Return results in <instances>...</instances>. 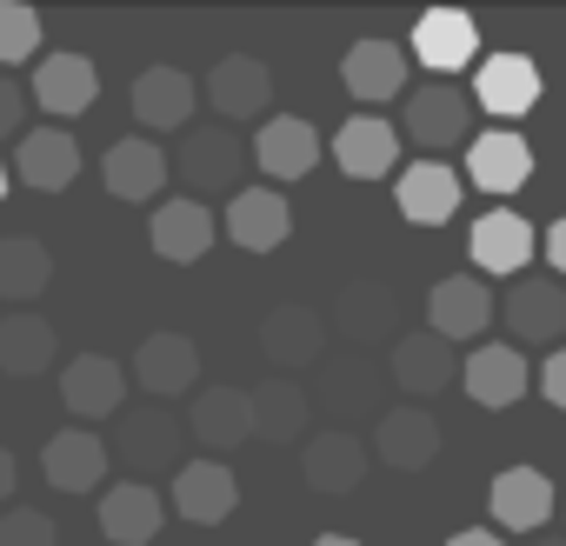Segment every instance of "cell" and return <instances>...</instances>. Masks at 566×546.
<instances>
[{
	"mask_svg": "<svg viewBox=\"0 0 566 546\" xmlns=\"http://www.w3.org/2000/svg\"><path fill=\"white\" fill-rule=\"evenodd\" d=\"M180 447H187V427L167 413V407H120L114 413V440H107V460H120L140 486L154 473H174L180 466Z\"/></svg>",
	"mask_w": 566,
	"mask_h": 546,
	"instance_id": "1",
	"label": "cell"
},
{
	"mask_svg": "<svg viewBox=\"0 0 566 546\" xmlns=\"http://www.w3.org/2000/svg\"><path fill=\"white\" fill-rule=\"evenodd\" d=\"M493 321H506V347H566V287L559 281H506V294L493 301Z\"/></svg>",
	"mask_w": 566,
	"mask_h": 546,
	"instance_id": "2",
	"label": "cell"
},
{
	"mask_svg": "<svg viewBox=\"0 0 566 546\" xmlns=\"http://www.w3.org/2000/svg\"><path fill=\"white\" fill-rule=\"evenodd\" d=\"M400 127H407V140H413V147H427V154L460 147V140H467V127H473V101H467L453 81H427V87H413V94H407Z\"/></svg>",
	"mask_w": 566,
	"mask_h": 546,
	"instance_id": "3",
	"label": "cell"
},
{
	"mask_svg": "<svg viewBox=\"0 0 566 546\" xmlns=\"http://www.w3.org/2000/svg\"><path fill=\"white\" fill-rule=\"evenodd\" d=\"M367 466H374V453H367V440L354 427H321V433L301 440V473H307L314 493L340 500V493H354L367 480Z\"/></svg>",
	"mask_w": 566,
	"mask_h": 546,
	"instance_id": "4",
	"label": "cell"
},
{
	"mask_svg": "<svg viewBox=\"0 0 566 546\" xmlns=\"http://www.w3.org/2000/svg\"><path fill=\"white\" fill-rule=\"evenodd\" d=\"M407 61H420L433 81H447V74H460V67H473V61H480V28H473L460 8H433V14H420V21H413Z\"/></svg>",
	"mask_w": 566,
	"mask_h": 546,
	"instance_id": "5",
	"label": "cell"
},
{
	"mask_svg": "<svg viewBox=\"0 0 566 546\" xmlns=\"http://www.w3.org/2000/svg\"><path fill=\"white\" fill-rule=\"evenodd\" d=\"M539 94H546V81H539V67H533L526 54H486V61L473 67V101H480V114H493V120L533 114Z\"/></svg>",
	"mask_w": 566,
	"mask_h": 546,
	"instance_id": "6",
	"label": "cell"
},
{
	"mask_svg": "<svg viewBox=\"0 0 566 546\" xmlns=\"http://www.w3.org/2000/svg\"><path fill=\"white\" fill-rule=\"evenodd\" d=\"M134 387L160 407V400H180L200 387V347L187 334H147L140 354H134Z\"/></svg>",
	"mask_w": 566,
	"mask_h": 546,
	"instance_id": "7",
	"label": "cell"
},
{
	"mask_svg": "<svg viewBox=\"0 0 566 546\" xmlns=\"http://www.w3.org/2000/svg\"><path fill=\"white\" fill-rule=\"evenodd\" d=\"M374 460H387L394 473H420V466H433L440 460V420L427 413V407H387L380 420H374V447H367Z\"/></svg>",
	"mask_w": 566,
	"mask_h": 546,
	"instance_id": "8",
	"label": "cell"
},
{
	"mask_svg": "<svg viewBox=\"0 0 566 546\" xmlns=\"http://www.w3.org/2000/svg\"><path fill=\"white\" fill-rule=\"evenodd\" d=\"M247 413H253V440L294 447V440H307V427H314V393H307L301 380H287V374H266V380L247 393Z\"/></svg>",
	"mask_w": 566,
	"mask_h": 546,
	"instance_id": "9",
	"label": "cell"
},
{
	"mask_svg": "<svg viewBox=\"0 0 566 546\" xmlns=\"http://www.w3.org/2000/svg\"><path fill=\"white\" fill-rule=\"evenodd\" d=\"M220 227H227L233 246L273 253V246H287V233H294V207H287V193H280V187H240L227 200V220Z\"/></svg>",
	"mask_w": 566,
	"mask_h": 546,
	"instance_id": "10",
	"label": "cell"
},
{
	"mask_svg": "<svg viewBox=\"0 0 566 546\" xmlns=\"http://www.w3.org/2000/svg\"><path fill=\"white\" fill-rule=\"evenodd\" d=\"M167 167H180L193 193H240L247 147H240V134H233V127H193V134H187V147H180V160H167Z\"/></svg>",
	"mask_w": 566,
	"mask_h": 546,
	"instance_id": "11",
	"label": "cell"
},
{
	"mask_svg": "<svg viewBox=\"0 0 566 546\" xmlns=\"http://www.w3.org/2000/svg\"><path fill=\"white\" fill-rule=\"evenodd\" d=\"M387 380L420 407V400H433V393H447L460 380V360H453V347L440 334H400L394 360H387Z\"/></svg>",
	"mask_w": 566,
	"mask_h": 546,
	"instance_id": "12",
	"label": "cell"
},
{
	"mask_svg": "<svg viewBox=\"0 0 566 546\" xmlns=\"http://www.w3.org/2000/svg\"><path fill=\"white\" fill-rule=\"evenodd\" d=\"M61 400L74 420H114L127 407V367L107 354H74L61 367Z\"/></svg>",
	"mask_w": 566,
	"mask_h": 546,
	"instance_id": "13",
	"label": "cell"
},
{
	"mask_svg": "<svg viewBox=\"0 0 566 546\" xmlns=\"http://www.w3.org/2000/svg\"><path fill=\"white\" fill-rule=\"evenodd\" d=\"M427 334H440L447 347L453 340H480L486 327H493V287L480 281V273H447V281L433 287V301H427Z\"/></svg>",
	"mask_w": 566,
	"mask_h": 546,
	"instance_id": "14",
	"label": "cell"
},
{
	"mask_svg": "<svg viewBox=\"0 0 566 546\" xmlns=\"http://www.w3.org/2000/svg\"><path fill=\"white\" fill-rule=\"evenodd\" d=\"M260 354H266V367H280V374L294 380L301 367H314L327 354V314H314V307H273L260 321Z\"/></svg>",
	"mask_w": 566,
	"mask_h": 546,
	"instance_id": "15",
	"label": "cell"
},
{
	"mask_svg": "<svg viewBox=\"0 0 566 546\" xmlns=\"http://www.w3.org/2000/svg\"><path fill=\"white\" fill-rule=\"evenodd\" d=\"M207 107H213L220 120H266V107H273V74H266V61H253V54L213 61V74H207Z\"/></svg>",
	"mask_w": 566,
	"mask_h": 546,
	"instance_id": "16",
	"label": "cell"
},
{
	"mask_svg": "<svg viewBox=\"0 0 566 546\" xmlns=\"http://www.w3.org/2000/svg\"><path fill=\"white\" fill-rule=\"evenodd\" d=\"M460 387H467V400L473 407H513L526 387H533V367H526V354L520 347H506V340H480L467 360H460Z\"/></svg>",
	"mask_w": 566,
	"mask_h": 546,
	"instance_id": "17",
	"label": "cell"
},
{
	"mask_svg": "<svg viewBox=\"0 0 566 546\" xmlns=\"http://www.w3.org/2000/svg\"><path fill=\"white\" fill-rule=\"evenodd\" d=\"M240 506V480L227 460H180L174 466V513L193 526H220Z\"/></svg>",
	"mask_w": 566,
	"mask_h": 546,
	"instance_id": "18",
	"label": "cell"
},
{
	"mask_svg": "<svg viewBox=\"0 0 566 546\" xmlns=\"http://www.w3.org/2000/svg\"><path fill=\"white\" fill-rule=\"evenodd\" d=\"M467 260L480 266V281L493 273V281H520V266L533 260V227H526V213H480L473 220V233H467Z\"/></svg>",
	"mask_w": 566,
	"mask_h": 546,
	"instance_id": "19",
	"label": "cell"
},
{
	"mask_svg": "<svg viewBox=\"0 0 566 546\" xmlns=\"http://www.w3.org/2000/svg\"><path fill=\"white\" fill-rule=\"evenodd\" d=\"M247 154H253V167H260L266 180H301V174H314V160H321V134H314L301 114H266Z\"/></svg>",
	"mask_w": 566,
	"mask_h": 546,
	"instance_id": "20",
	"label": "cell"
},
{
	"mask_svg": "<svg viewBox=\"0 0 566 546\" xmlns=\"http://www.w3.org/2000/svg\"><path fill=\"white\" fill-rule=\"evenodd\" d=\"M101 101V67L87 54H41L34 67V107L54 120H74Z\"/></svg>",
	"mask_w": 566,
	"mask_h": 546,
	"instance_id": "21",
	"label": "cell"
},
{
	"mask_svg": "<svg viewBox=\"0 0 566 546\" xmlns=\"http://www.w3.org/2000/svg\"><path fill=\"white\" fill-rule=\"evenodd\" d=\"M180 427L207 447V460H220V453H233V447L253 440V413H247V393L240 387H200Z\"/></svg>",
	"mask_w": 566,
	"mask_h": 546,
	"instance_id": "22",
	"label": "cell"
},
{
	"mask_svg": "<svg viewBox=\"0 0 566 546\" xmlns=\"http://www.w3.org/2000/svg\"><path fill=\"white\" fill-rule=\"evenodd\" d=\"M107 440L94 433V427H61L48 447H41V473H48V486H61V493H94L101 480H107Z\"/></svg>",
	"mask_w": 566,
	"mask_h": 546,
	"instance_id": "23",
	"label": "cell"
},
{
	"mask_svg": "<svg viewBox=\"0 0 566 546\" xmlns=\"http://www.w3.org/2000/svg\"><path fill=\"white\" fill-rule=\"evenodd\" d=\"M407 67H413V61H407L400 41H354L347 61H340V81H347L354 101L380 107V101H400V94H407Z\"/></svg>",
	"mask_w": 566,
	"mask_h": 546,
	"instance_id": "24",
	"label": "cell"
},
{
	"mask_svg": "<svg viewBox=\"0 0 566 546\" xmlns=\"http://www.w3.org/2000/svg\"><path fill=\"white\" fill-rule=\"evenodd\" d=\"M127 101H134V120H140L147 134H174V127H187L200 87H193L187 67H147V74H134Z\"/></svg>",
	"mask_w": 566,
	"mask_h": 546,
	"instance_id": "25",
	"label": "cell"
},
{
	"mask_svg": "<svg viewBox=\"0 0 566 546\" xmlns=\"http://www.w3.org/2000/svg\"><path fill=\"white\" fill-rule=\"evenodd\" d=\"M553 513H559V493H553V480H546L539 466H506V473L493 480V526L533 539Z\"/></svg>",
	"mask_w": 566,
	"mask_h": 546,
	"instance_id": "26",
	"label": "cell"
},
{
	"mask_svg": "<svg viewBox=\"0 0 566 546\" xmlns=\"http://www.w3.org/2000/svg\"><path fill=\"white\" fill-rule=\"evenodd\" d=\"M167 174H174V167H167L160 140H147V134L114 140V147H107V160H101V180H107V193H114V200H160Z\"/></svg>",
	"mask_w": 566,
	"mask_h": 546,
	"instance_id": "27",
	"label": "cell"
},
{
	"mask_svg": "<svg viewBox=\"0 0 566 546\" xmlns=\"http://www.w3.org/2000/svg\"><path fill=\"white\" fill-rule=\"evenodd\" d=\"M334 160H340L347 180H387L394 160H400V127H387L380 114H354L334 134Z\"/></svg>",
	"mask_w": 566,
	"mask_h": 546,
	"instance_id": "28",
	"label": "cell"
},
{
	"mask_svg": "<svg viewBox=\"0 0 566 546\" xmlns=\"http://www.w3.org/2000/svg\"><path fill=\"white\" fill-rule=\"evenodd\" d=\"M394 200L413 227H447L460 213V174L447 160H413L400 180H394Z\"/></svg>",
	"mask_w": 566,
	"mask_h": 546,
	"instance_id": "29",
	"label": "cell"
},
{
	"mask_svg": "<svg viewBox=\"0 0 566 546\" xmlns=\"http://www.w3.org/2000/svg\"><path fill=\"white\" fill-rule=\"evenodd\" d=\"M526 174H533V147L513 127H493L467 147V180L480 193H513V187H526Z\"/></svg>",
	"mask_w": 566,
	"mask_h": 546,
	"instance_id": "30",
	"label": "cell"
},
{
	"mask_svg": "<svg viewBox=\"0 0 566 546\" xmlns=\"http://www.w3.org/2000/svg\"><path fill=\"white\" fill-rule=\"evenodd\" d=\"M213 233H220V227H213V213H207L193 193H180V200H160V213L147 220V240H154V253H160V260H180V266H187V260H200V253L213 246Z\"/></svg>",
	"mask_w": 566,
	"mask_h": 546,
	"instance_id": "31",
	"label": "cell"
},
{
	"mask_svg": "<svg viewBox=\"0 0 566 546\" xmlns=\"http://www.w3.org/2000/svg\"><path fill=\"white\" fill-rule=\"evenodd\" d=\"M160 519H167V500L154 486H140V480H120V486L101 493V533L114 546H147L160 533Z\"/></svg>",
	"mask_w": 566,
	"mask_h": 546,
	"instance_id": "32",
	"label": "cell"
},
{
	"mask_svg": "<svg viewBox=\"0 0 566 546\" xmlns=\"http://www.w3.org/2000/svg\"><path fill=\"white\" fill-rule=\"evenodd\" d=\"M14 174H21L34 193H61V187H74V174H81V147H74V134H67V127H34V134L21 140V154H14Z\"/></svg>",
	"mask_w": 566,
	"mask_h": 546,
	"instance_id": "33",
	"label": "cell"
},
{
	"mask_svg": "<svg viewBox=\"0 0 566 546\" xmlns=\"http://www.w3.org/2000/svg\"><path fill=\"white\" fill-rule=\"evenodd\" d=\"M54 287V253L34 233H8L0 240V301H14L21 314Z\"/></svg>",
	"mask_w": 566,
	"mask_h": 546,
	"instance_id": "34",
	"label": "cell"
},
{
	"mask_svg": "<svg viewBox=\"0 0 566 546\" xmlns=\"http://www.w3.org/2000/svg\"><path fill=\"white\" fill-rule=\"evenodd\" d=\"M48 367H54V321H41V314H8L0 321V374L34 380Z\"/></svg>",
	"mask_w": 566,
	"mask_h": 546,
	"instance_id": "35",
	"label": "cell"
},
{
	"mask_svg": "<svg viewBox=\"0 0 566 546\" xmlns=\"http://www.w3.org/2000/svg\"><path fill=\"white\" fill-rule=\"evenodd\" d=\"M354 347H374V340H387L394 334V294L387 287H374V281H354L340 301H334V314H327Z\"/></svg>",
	"mask_w": 566,
	"mask_h": 546,
	"instance_id": "36",
	"label": "cell"
},
{
	"mask_svg": "<svg viewBox=\"0 0 566 546\" xmlns=\"http://www.w3.org/2000/svg\"><path fill=\"white\" fill-rule=\"evenodd\" d=\"M28 54H41V14L28 0H0V67H21Z\"/></svg>",
	"mask_w": 566,
	"mask_h": 546,
	"instance_id": "37",
	"label": "cell"
},
{
	"mask_svg": "<svg viewBox=\"0 0 566 546\" xmlns=\"http://www.w3.org/2000/svg\"><path fill=\"white\" fill-rule=\"evenodd\" d=\"M0 546H61V526L34 506H8L0 513Z\"/></svg>",
	"mask_w": 566,
	"mask_h": 546,
	"instance_id": "38",
	"label": "cell"
},
{
	"mask_svg": "<svg viewBox=\"0 0 566 546\" xmlns=\"http://www.w3.org/2000/svg\"><path fill=\"white\" fill-rule=\"evenodd\" d=\"M321 400H327L334 413H374V380H360V367H340V374L321 387Z\"/></svg>",
	"mask_w": 566,
	"mask_h": 546,
	"instance_id": "39",
	"label": "cell"
},
{
	"mask_svg": "<svg viewBox=\"0 0 566 546\" xmlns=\"http://www.w3.org/2000/svg\"><path fill=\"white\" fill-rule=\"evenodd\" d=\"M21 120H28V94H21L8 74H0V140H8V134H21Z\"/></svg>",
	"mask_w": 566,
	"mask_h": 546,
	"instance_id": "40",
	"label": "cell"
},
{
	"mask_svg": "<svg viewBox=\"0 0 566 546\" xmlns=\"http://www.w3.org/2000/svg\"><path fill=\"white\" fill-rule=\"evenodd\" d=\"M539 393L566 413V347H553V354H546V367H539Z\"/></svg>",
	"mask_w": 566,
	"mask_h": 546,
	"instance_id": "41",
	"label": "cell"
},
{
	"mask_svg": "<svg viewBox=\"0 0 566 546\" xmlns=\"http://www.w3.org/2000/svg\"><path fill=\"white\" fill-rule=\"evenodd\" d=\"M546 266H553L559 281H566V213H559V220L546 227Z\"/></svg>",
	"mask_w": 566,
	"mask_h": 546,
	"instance_id": "42",
	"label": "cell"
},
{
	"mask_svg": "<svg viewBox=\"0 0 566 546\" xmlns=\"http://www.w3.org/2000/svg\"><path fill=\"white\" fill-rule=\"evenodd\" d=\"M447 546H506V539H500V533H480V526H467V533H453Z\"/></svg>",
	"mask_w": 566,
	"mask_h": 546,
	"instance_id": "43",
	"label": "cell"
},
{
	"mask_svg": "<svg viewBox=\"0 0 566 546\" xmlns=\"http://www.w3.org/2000/svg\"><path fill=\"white\" fill-rule=\"evenodd\" d=\"M8 500H14V453L0 447V506H8Z\"/></svg>",
	"mask_w": 566,
	"mask_h": 546,
	"instance_id": "44",
	"label": "cell"
},
{
	"mask_svg": "<svg viewBox=\"0 0 566 546\" xmlns=\"http://www.w3.org/2000/svg\"><path fill=\"white\" fill-rule=\"evenodd\" d=\"M314 546H360V539H347V533H321Z\"/></svg>",
	"mask_w": 566,
	"mask_h": 546,
	"instance_id": "45",
	"label": "cell"
},
{
	"mask_svg": "<svg viewBox=\"0 0 566 546\" xmlns=\"http://www.w3.org/2000/svg\"><path fill=\"white\" fill-rule=\"evenodd\" d=\"M526 546H566V533H539V539H526Z\"/></svg>",
	"mask_w": 566,
	"mask_h": 546,
	"instance_id": "46",
	"label": "cell"
},
{
	"mask_svg": "<svg viewBox=\"0 0 566 546\" xmlns=\"http://www.w3.org/2000/svg\"><path fill=\"white\" fill-rule=\"evenodd\" d=\"M8 180H14V174H8V160H0V200H8Z\"/></svg>",
	"mask_w": 566,
	"mask_h": 546,
	"instance_id": "47",
	"label": "cell"
},
{
	"mask_svg": "<svg viewBox=\"0 0 566 546\" xmlns=\"http://www.w3.org/2000/svg\"><path fill=\"white\" fill-rule=\"evenodd\" d=\"M559 513H566V500H559Z\"/></svg>",
	"mask_w": 566,
	"mask_h": 546,
	"instance_id": "48",
	"label": "cell"
}]
</instances>
